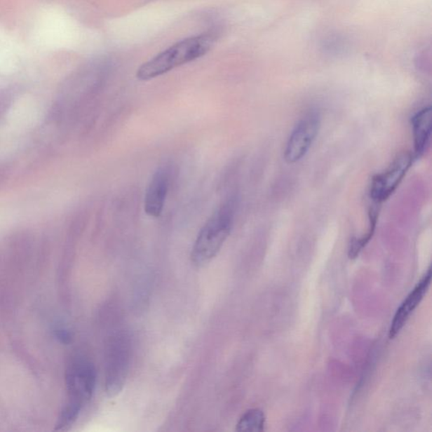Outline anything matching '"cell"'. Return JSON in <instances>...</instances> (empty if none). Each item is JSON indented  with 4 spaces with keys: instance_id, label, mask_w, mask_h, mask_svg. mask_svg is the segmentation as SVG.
Here are the masks:
<instances>
[{
    "instance_id": "obj_4",
    "label": "cell",
    "mask_w": 432,
    "mask_h": 432,
    "mask_svg": "<svg viewBox=\"0 0 432 432\" xmlns=\"http://www.w3.org/2000/svg\"><path fill=\"white\" fill-rule=\"evenodd\" d=\"M65 382L69 398L65 406L81 412L83 407L93 397L97 384L94 365L84 357H74L66 369Z\"/></svg>"
},
{
    "instance_id": "obj_10",
    "label": "cell",
    "mask_w": 432,
    "mask_h": 432,
    "mask_svg": "<svg viewBox=\"0 0 432 432\" xmlns=\"http://www.w3.org/2000/svg\"><path fill=\"white\" fill-rule=\"evenodd\" d=\"M265 415L259 409L247 411L236 424V431L248 432H260L264 430Z\"/></svg>"
},
{
    "instance_id": "obj_12",
    "label": "cell",
    "mask_w": 432,
    "mask_h": 432,
    "mask_svg": "<svg viewBox=\"0 0 432 432\" xmlns=\"http://www.w3.org/2000/svg\"><path fill=\"white\" fill-rule=\"evenodd\" d=\"M56 337L63 344H69L72 340V333L64 328H60L56 330Z\"/></svg>"
},
{
    "instance_id": "obj_8",
    "label": "cell",
    "mask_w": 432,
    "mask_h": 432,
    "mask_svg": "<svg viewBox=\"0 0 432 432\" xmlns=\"http://www.w3.org/2000/svg\"><path fill=\"white\" fill-rule=\"evenodd\" d=\"M431 279V269L427 270L426 275L422 277L419 283L415 286L412 292L406 297L404 302L398 307L396 315L393 319L391 327L389 330V338L394 339L400 334V332L405 325L407 321L415 309L422 301L424 297L429 288Z\"/></svg>"
},
{
    "instance_id": "obj_11",
    "label": "cell",
    "mask_w": 432,
    "mask_h": 432,
    "mask_svg": "<svg viewBox=\"0 0 432 432\" xmlns=\"http://www.w3.org/2000/svg\"><path fill=\"white\" fill-rule=\"evenodd\" d=\"M370 227L367 234L360 238H354L351 241L350 248H349V257L350 259H354L358 257L363 248L372 239L375 231L377 219V211L375 209L370 210Z\"/></svg>"
},
{
    "instance_id": "obj_5",
    "label": "cell",
    "mask_w": 432,
    "mask_h": 432,
    "mask_svg": "<svg viewBox=\"0 0 432 432\" xmlns=\"http://www.w3.org/2000/svg\"><path fill=\"white\" fill-rule=\"evenodd\" d=\"M320 124L321 120L317 112H310L301 119L286 144L284 153L286 162L296 163L306 155L318 135Z\"/></svg>"
},
{
    "instance_id": "obj_3",
    "label": "cell",
    "mask_w": 432,
    "mask_h": 432,
    "mask_svg": "<svg viewBox=\"0 0 432 432\" xmlns=\"http://www.w3.org/2000/svg\"><path fill=\"white\" fill-rule=\"evenodd\" d=\"M131 360V342L126 333H118L108 340L105 359L106 391L117 396L126 384Z\"/></svg>"
},
{
    "instance_id": "obj_1",
    "label": "cell",
    "mask_w": 432,
    "mask_h": 432,
    "mask_svg": "<svg viewBox=\"0 0 432 432\" xmlns=\"http://www.w3.org/2000/svg\"><path fill=\"white\" fill-rule=\"evenodd\" d=\"M236 205L235 198H227L203 224L191 251L194 265L209 264L221 251L234 226Z\"/></svg>"
},
{
    "instance_id": "obj_13",
    "label": "cell",
    "mask_w": 432,
    "mask_h": 432,
    "mask_svg": "<svg viewBox=\"0 0 432 432\" xmlns=\"http://www.w3.org/2000/svg\"><path fill=\"white\" fill-rule=\"evenodd\" d=\"M7 173L8 168L6 167H3V166H0V182H1L3 180H5Z\"/></svg>"
},
{
    "instance_id": "obj_9",
    "label": "cell",
    "mask_w": 432,
    "mask_h": 432,
    "mask_svg": "<svg viewBox=\"0 0 432 432\" xmlns=\"http://www.w3.org/2000/svg\"><path fill=\"white\" fill-rule=\"evenodd\" d=\"M432 113L431 107L423 108L412 119L415 158L421 157L429 145L431 135Z\"/></svg>"
},
{
    "instance_id": "obj_6",
    "label": "cell",
    "mask_w": 432,
    "mask_h": 432,
    "mask_svg": "<svg viewBox=\"0 0 432 432\" xmlns=\"http://www.w3.org/2000/svg\"><path fill=\"white\" fill-rule=\"evenodd\" d=\"M413 161L412 154L408 151L402 152L396 157L384 173L373 177L370 190L373 201L379 203L391 196L412 166Z\"/></svg>"
},
{
    "instance_id": "obj_2",
    "label": "cell",
    "mask_w": 432,
    "mask_h": 432,
    "mask_svg": "<svg viewBox=\"0 0 432 432\" xmlns=\"http://www.w3.org/2000/svg\"><path fill=\"white\" fill-rule=\"evenodd\" d=\"M214 40L213 36L207 34L181 41L140 66L137 72V78L144 81L152 80L197 60L209 52Z\"/></svg>"
},
{
    "instance_id": "obj_7",
    "label": "cell",
    "mask_w": 432,
    "mask_h": 432,
    "mask_svg": "<svg viewBox=\"0 0 432 432\" xmlns=\"http://www.w3.org/2000/svg\"><path fill=\"white\" fill-rule=\"evenodd\" d=\"M170 184L168 167H161L153 174L144 196V211L153 218H158L163 212Z\"/></svg>"
}]
</instances>
